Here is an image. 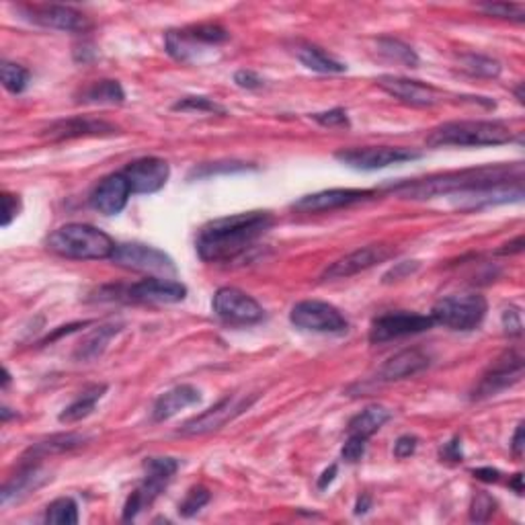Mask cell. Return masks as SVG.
<instances>
[{"label": "cell", "mask_w": 525, "mask_h": 525, "mask_svg": "<svg viewBox=\"0 0 525 525\" xmlns=\"http://www.w3.org/2000/svg\"><path fill=\"white\" fill-rule=\"evenodd\" d=\"M435 325L431 317L415 312H392L376 318L370 328V343H386V341L409 337V334H419L429 331Z\"/></svg>", "instance_id": "cell-14"}, {"label": "cell", "mask_w": 525, "mask_h": 525, "mask_svg": "<svg viewBox=\"0 0 525 525\" xmlns=\"http://www.w3.org/2000/svg\"><path fill=\"white\" fill-rule=\"evenodd\" d=\"M511 489H515L517 495H523V474H515L513 481L509 482Z\"/></svg>", "instance_id": "cell-53"}, {"label": "cell", "mask_w": 525, "mask_h": 525, "mask_svg": "<svg viewBox=\"0 0 525 525\" xmlns=\"http://www.w3.org/2000/svg\"><path fill=\"white\" fill-rule=\"evenodd\" d=\"M417 445H419V439L415 435H400L396 439V443H394V456L398 459L411 458L417 451Z\"/></svg>", "instance_id": "cell-43"}, {"label": "cell", "mask_w": 525, "mask_h": 525, "mask_svg": "<svg viewBox=\"0 0 525 525\" xmlns=\"http://www.w3.org/2000/svg\"><path fill=\"white\" fill-rule=\"evenodd\" d=\"M131 187L123 173L105 176L90 195V206L105 215H117L128 206Z\"/></svg>", "instance_id": "cell-21"}, {"label": "cell", "mask_w": 525, "mask_h": 525, "mask_svg": "<svg viewBox=\"0 0 525 525\" xmlns=\"http://www.w3.org/2000/svg\"><path fill=\"white\" fill-rule=\"evenodd\" d=\"M459 64L462 68L472 76H484V78H497L501 74V64L492 60L489 56L481 54H464L459 56Z\"/></svg>", "instance_id": "cell-35"}, {"label": "cell", "mask_w": 525, "mask_h": 525, "mask_svg": "<svg viewBox=\"0 0 525 525\" xmlns=\"http://www.w3.org/2000/svg\"><path fill=\"white\" fill-rule=\"evenodd\" d=\"M495 498H492L489 492L484 490H478L474 498H472V505H470V520L472 521H487L489 517L495 513Z\"/></svg>", "instance_id": "cell-39"}, {"label": "cell", "mask_w": 525, "mask_h": 525, "mask_svg": "<svg viewBox=\"0 0 525 525\" xmlns=\"http://www.w3.org/2000/svg\"><path fill=\"white\" fill-rule=\"evenodd\" d=\"M84 443V437L78 435V433H58V435H51L43 442L33 443L31 448L25 451L23 459H39L45 456H54V454H64V451H70L74 448H81Z\"/></svg>", "instance_id": "cell-28"}, {"label": "cell", "mask_w": 525, "mask_h": 525, "mask_svg": "<svg viewBox=\"0 0 525 525\" xmlns=\"http://www.w3.org/2000/svg\"><path fill=\"white\" fill-rule=\"evenodd\" d=\"M295 58H298L308 70L320 72V74H341V72L347 70V66L343 62H339L337 58L326 54L318 45H298V48H295Z\"/></svg>", "instance_id": "cell-30"}, {"label": "cell", "mask_w": 525, "mask_h": 525, "mask_svg": "<svg viewBox=\"0 0 525 525\" xmlns=\"http://www.w3.org/2000/svg\"><path fill=\"white\" fill-rule=\"evenodd\" d=\"M365 445H367V439H361V437H356V435H347V442L343 445V450H341V456H343L345 462L356 464V462H359L361 458H364Z\"/></svg>", "instance_id": "cell-41"}, {"label": "cell", "mask_w": 525, "mask_h": 525, "mask_svg": "<svg viewBox=\"0 0 525 525\" xmlns=\"http://www.w3.org/2000/svg\"><path fill=\"white\" fill-rule=\"evenodd\" d=\"M212 308L215 317L230 325H255L265 314L257 300L236 287H220L214 294Z\"/></svg>", "instance_id": "cell-11"}, {"label": "cell", "mask_w": 525, "mask_h": 525, "mask_svg": "<svg viewBox=\"0 0 525 525\" xmlns=\"http://www.w3.org/2000/svg\"><path fill=\"white\" fill-rule=\"evenodd\" d=\"M312 120L323 128H349V117L345 109H331L325 114H314Z\"/></svg>", "instance_id": "cell-40"}, {"label": "cell", "mask_w": 525, "mask_h": 525, "mask_svg": "<svg viewBox=\"0 0 525 525\" xmlns=\"http://www.w3.org/2000/svg\"><path fill=\"white\" fill-rule=\"evenodd\" d=\"M111 261L123 269H131V271L140 273H176L175 261L167 253L156 247L142 245V242H123V245H117L114 255H111Z\"/></svg>", "instance_id": "cell-9"}, {"label": "cell", "mask_w": 525, "mask_h": 525, "mask_svg": "<svg viewBox=\"0 0 525 525\" xmlns=\"http://www.w3.org/2000/svg\"><path fill=\"white\" fill-rule=\"evenodd\" d=\"M396 255V248L390 245H367L364 248H357L345 257H341L339 261L331 262L325 269L323 278L325 281H334V279H347L353 278L361 271H367V269L380 265V262H386Z\"/></svg>", "instance_id": "cell-12"}, {"label": "cell", "mask_w": 525, "mask_h": 525, "mask_svg": "<svg viewBox=\"0 0 525 525\" xmlns=\"http://www.w3.org/2000/svg\"><path fill=\"white\" fill-rule=\"evenodd\" d=\"M255 398L257 396H226L224 400H220L218 404H214L212 409L201 412L200 417H193L192 421H187L181 427L179 433L181 435H206V433L218 431L226 423L232 421V419L242 415V412L255 403Z\"/></svg>", "instance_id": "cell-13"}, {"label": "cell", "mask_w": 525, "mask_h": 525, "mask_svg": "<svg viewBox=\"0 0 525 525\" xmlns=\"http://www.w3.org/2000/svg\"><path fill=\"white\" fill-rule=\"evenodd\" d=\"M523 251V236H517L513 242H507V245H503L498 255H515V253H521Z\"/></svg>", "instance_id": "cell-51"}, {"label": "cell", "mask_w": 525, "mask_h": 525, "mask_svg": "<svg viewBox=\"0 0 525 525\" xmlns=\"http://www.w3.org/2000/svg\"><path fill=\"white\" fill-rule=\"evenodd\" d=\"M489 312V304L481 294H456L442 298L433 306L429 317L435 325H443L451 331H472L481 326Z\"/></svg>", "instance_id": "cell-5"}, {"label": "cell", "mask_w": 525, "mask_h": 525, "mask_svg": "<svg viewBox=\"0 0 525 525\" xmlns=\"http://www.w3.org/2000/svg\"><path fill=\"white\" fill-rule=\"evenodd\" d=\"M478 9L487 12L489 17L498 19H509V21H523L525 19V6L515 3H489V4H478Z\"/></svg>", "instance_id": "cell-36"}, {"label": "cell", "mask_w": 525, "mask_h": 525, "mask_svg": "<svg viewBox=\"0 0 525 525\" xmlns=\"http://www.w3.org/2000/svg\"><path fill=\"white\" fill-rule=\"evenodd\" d=\"M513 140L511 129L501 121L489 120H466V121H445L442 126L433 128L427 136V146H459V148H478V146H501Z\"/></svg>", "instance_id": "cell-4"}, {"label": "cell", "mask_w": 525, "mask_h": 525, "mask_svg": "<svg viewBox=\"0 0 525 525\" xmlns=\"http://www.w3.org/2000/svg\"><path fill=\"white\" fill-rule=\"evenodd\" d=\"M290 320L294 326L302 328V331H310V333H345L347 326V318L341 314L339 308H334L328 302H320V300H304L298 302L292 308L290 312Z\"/></svg>", "instance_id": "cell-8"}, {"label": "cell", "mask_w": 525, "mask_h": 525, "mask_svg": "<svg viewBox=\"0 0 525 525\" xmlns=\"http://www.w3.org/2000/svg\"><path fill=\"white\" fill-rule=\"evenodd\" d=\"M472 474H474L478 481H484V482H497L498 478H501V472L495 468H476Z\"/></svg>", "instance_id": "cell-49"}, {"label": "cell", "mask_w": 525, "mask_h": 525, "mask_svg": "<svg viewBox=\"0 0 525 525\" xmlns=\"http://www.w3.org/2000/svg\"><path fill=\"white\" fill-rule=\"evenodd\" d=\"M523 181V167L521 164H495V167H478V168H464L451 170L443 175H431L425 179L403 181L390 187V192L404 200H433V197L451 195V193H472L481 189L497 187L503 183Z\"/></svg>", "instance_id": "cell-1"}, {"label": "cell", "mask_w": 525, "mask_h": 525, "mask_svg": "<svg viewBox=\"0 0 525 525\" xmlns=\"http://www.w3.org/2000/svg\"><path fill=\"white\" fill-rule=\"evenodd\" d=\"M19 212H21V200H19V195L3 193V228L11 226V222L17 218Z\"/></svg>", "instance_id": "cell-42"}, {"label": "cell", "mask_w": 525, "mask_h": 525, "mask_svg": "<svg viewBox=\"0 0 525 525\" xmlns=\"http://www.w3.org/2000/svg\"><path fill=\"white\" fill-rule=\"evenodd\" d=\"M234 82H236V87H240V89H247V90H253V89H261L262 84V78L257 74V72H253V70H239L234 74Z\"/></svg>", "instance_id": "cell-44"}, {"label": "cell", "mask_w": 525, "mask_h": 525, "mask_svg": "<svg viewBox=\"0 0 525 525\" xmlns=\"http://www.w3.org/2000/svg\"><path fill=\"white\" fill-rule=\"evenodd\" d=\"M27 15L33 23L42 25L48 29L68 31V33H87L93 23L87 15L81 11L72 9V6L62 4H42V6H29Z\"/></svg>", "instance_id": "cell-19"}, {"label": "cell", "mask_w": 525, "mask_h": 525, "mask_svg": "<svg viewBox=\"0 0 525 525\" xmlns=\"http://www.w3.org/2000/svg\"><path fill=\"white\" fill-rule=\"evenodd\" d=\"M334 476H337V464L328 466V468L323 472V474H320V478H318V489L320 490L328 489V484H331L334 481Z\"/></svg>", "instance_id": "cell-50"}, {"label": "cell", "mask_w": 525, "mask_h": 525, "mask_svg": "<svg viewBox=\"0 0 525 525\" xmlns=\"http://www.w3.org/2000/svg\"><path fill=\"white\" fill-rule=\"evenodd\" d=\"M521 376H523V357L515 351L505 353V356L498 357L495 364H492L490 370L484 373L481 384L474 388L472 398L481 400V398L497 396L498 392L507 390L509 386L520 382Z\"/></svg>", "instance_id": "cell-15"}, {"label": "cell", "mask_w": 525, "mask_h": 525, "mask_svg": "<svg viewBox=\"0 0 525 525\" xmlns=\"http://www.w3.org/2000/svg\"><path fill=\"white\" fill-rule=\"evenodd\" d=\"M105 392H107V386L105 384H93L89 386L87 390H82L78 394V398L74 403H70L66 409L60 412V423H76V421H82V419H87L90 412L95 411V406L98 400L105 396Z\"/></svg>", "instance_id": "cell-29"}, {"label": "cell", "mask_w": 525, "mask_h": 525, "mask_svg": "<svg viewBox=\"0 0 525 525\" xmlns=\"http://www.w3.org/2000/svg\"><path fill=\"white\" fill-rule=\"evenodd\" d=\"M142 468V484L131 492L126 505H123V520L126 521L136 520V515L140 513L146 505H153L156 501V497L161 495L164 487L173 481L176 470H179V462H176L175 458H146Z\"/></svg>", "instance_id": "cell-6"}, {"label": "cell", "mask_w": 525, "mask_h": 525, "mask_svg": "<svg viewBox=\"0 0 525 525\" xmlns=\"http://www.w3.org/2000/svg\"><path fill=\"white\" fill-rule=\"evenodd\" d=\"M503 326L507 334H515V337H520L521 334V317H520V310L517 308H507V310L503 312Z\"/></svg>", "instance_id": "cell-45"}, {"label": "cell", "mask_w": 525, "mask_h": 525, "mask_svg": "<svg viewBox=\"0 0 525 525\" xmlns=\"http://www.w3.org/2000/svg\"><path fill=\"white\" fill-rule=\"evenodd\" d=\"M117 134V128L103 120H93V117H68L51 123L50 128L43 129V136L50 140L62 142V140H74V137H101V136H114Z\"/></svg>", "instance_id": "cell-22"}, {"label": "cell", "mask_w": 525, "mask_h": 525, "mask_svg": "<svg viewBox=\"0 0 525 525\" xmlns=\"http://www.w3.org/2000/svg\"><path fill=\"white\" fill-rule=\"evenodd\" d=\"M378 51L382 56L388 58V60L396 62V64H404V66H409V68H417L419 66V56L415 54V50H412L411 45L400 42V39L380 37L378 39Z\"/></svg>", "instance_id": "cell-32"}, {"label": "cell", "mask_w": 525, "mask_h": 525, "mask_svg": "<svg viewBox=\"0 0 525 525\" xmlns=\"http://www.w3.org/2000/svg\"><path fill=\"white\" fill-rule=\"evenodd\" d=\"M201 400V394L200 390L195 388V386H189V384H181V386H175L173 390L164 392L162 396L156 400L154 404V411H153V417L154 421H167V419L175 417L176 412L187 409V406H193Z\"/></svg>", "instance_id": "cell-25"}, {"label": "cell", "mask_w": 525, "mask_h": 525, "mask_svg": "<svg viewBox=\"0 0 525 525\" xmlns=\"http://www.w3.org/2000/svg\"><path fill=\"white\" fill-rule=\"evenodd\" d=\"M45 247L64 259L98 261L111 259L117 245L107 232L90 224H66L48 236Z\"/></svg>", "instance_id": "cell-3"}, {"label": "cell", "mask_w": 525, "mask_h": 525, "mask_svg": "<svg viewBox=\"0 0 525 525\" xmlns=\"http://www.w3.org/2000/svg\"><path fill=\"white\" fill-rule=\"evenodd\" d=\"M228 39L230 33L222 25L201 23L179 31H168L167 37H164V45H167V51L175 60L193 62L200 58L201 51L218 48L220 43L228 42Z\"/></svg>", "instance_id": "cell-7"}, {"label": "cell", "mask_w": 525, "mask_h": 525, "mask_svg": "<svg viewBox=\"0 0 525 525\" xmlns=\"http://www.w3.org/2000/svg\"><path fill=\"white\" fill-rule=\"evenodd\" d=\"M392 412L382 404L367 406L349 421L347 427V435H356L361 439H370L373 433H378L382 427L390 421Z\"/></svg>", "instance_id": "cell-26"}, {"label": "cell", "mask_w": 525, "mask_h": 525, "mask_svg": "<svg viewBox=\"0 0 525 525\" xmlns=\"http://www.w3.org/2000/svg\"><path fill=\"white\" fill-rule=\"evenodd\" d=\"M419 269V262L417 261H412V265L411 262H398L396 267L392 269V271H388L384 275V281H394V279H403L404 275H411L412 271H417Z\"/></svg>", "instance_id": "cell-47"}, {"label": "cell", "mask_w": 525, "mask_h": 525, "mask_svg": "<svg viewBox=\"0 0 525 525\" xmlns=\"http://www.w3.org/2000/svg\"><path fill=\"white\" fill-rule=\"evenodd\" d=\"M378 87L386 90L390 97L398 98L411 107H433L442 101V93L431 84H425L421 81H411L404 76L384 74L378 78Z\"/></svg>", "instance_id": "cell-18"}, {"label": "cell", "mask_w": 525, "mask_h": 525, "mask_svg": "<svg viewBox=\"0 0 525 525\" xmlns=\"http://www.w3.org/2000/svg\"><path fill=\"white\" fill-rule=\"evenodd\" d=\"M523 450H525V437H523V423L517 425V429L513 433V439H511V454L515 456V459L523 458Z\"/></svg>", "instance_id": "cell-48"}, {"label": "cell", "mask_w": 525, "mask_h": 525, "mask_svg": "<svg viewBox=\"0 0 525 525\" xmlns=\"http://www.w3.org/2000/svg\"><path fill=\"white\" fill-rule=\"evenodd\" d=\"M126 295L129 302H142V304H176L185 300L187 287L175 279L146 278L126 287Z\"/></svg>", "instance_id": "cell-20"}, {"label": "cell", "mask_w": 525, "mask_h": 525, "mask_svg": "<svg viewBox=\"0 0 525 525\" xmlns=\"http://www.w3.org/2000/svg\"><path fill=\"white\" fill-rule=\"evenodd\" d=\"M273 226L271 214L248 212L209 222L197 234L195 248L208 262L239 259Z\"/></svg>", "instance_id": "cell-2"}, {"label": "cell", "mask_w": 525, "mask_h": 525, "mask_svg": "<svg viewBox=\"0 0 525 525\" xmlns=\"http://www.w3.org/2000/svg\"><path fill=\"white\" fill-rule=\"evenodd\" d=\"M121 328L123 326L120 323H109L95 328V331L78 345L74 357L78 361H95L97 357H101L105 349H107V345L111 343V339L117 337V334L121 333Z\"/></svg>", "instance_id": "cell-27"}, {"label": "cell", "mask_w": 525, "mask_h": 525, "mask_svg": "<svg viewBox=\"0 0 525 525\" xmlns=\"http://www.w3.org/2000/svg\"><path fill=\"white\" fill-rule=\"evenodd\" d=\"M126 175V179L131 187V193H156L167 185L170 176V167L167 161L156 159V156H144L129 162L126 168L121 170Z\"/></svg>", "instance_id": "cell-16"}, {"label": "cell", "mask_w": 525, "mask_h": 525, "mask_svg": "<svg viewBox=\"0 0 525 525\" xmlns=\"http://www.w3.org/2000/svg\"><path fill=\"white\" fill-rule=\"evenodd\" d=\"M175 111H203V114H220L224 115L226 109L208 97H185L173 105Z\"/></svg>", "instance_id": "cell-37"}, {"label": "cell", "mask_w": 525, "mask_h": 525, "mask_svg": "<svg viewBox=\"0 0 525 525\" xmlns=\"http://www.w3.org/2000/svg\"><path fill=\"white\" fill-rule=\"evenodd\" d=\"M78 101L93 105H120L126 101V93L117 81H97L82 90Z\"/></svg>", "instance_id": "cell-31"}, {"label": "cell", "mask_w": 525, "mask_h": 525, "mask_svg": "<svg viewBox=\"0 0 525 525\" xmlns=\"http://www.w3.org/2000/svg\"><path fill=\"white\" fill-rule=\"evenodd\" d=\"M209 498H212V495H209L206 487H195L187 492L185 501L179 505V513L183 517H193L201 507H206Z\"/></svg>", "instance_id": "cell-38"}, {"label": "cell", "mask_w": 525, "mask_h": 525, "mask_svg": "<svg viewBox=\"0 0 525 525\" xmlns=\"http://www.w3.org/2000/svg\"><path fill=\"white\" fill-rule=\"evenodd\" d=\"M429 367V357L419 349H404L392 356L386 364L380 367L378 380L380 382H398L417 376Z\"/></svg>", "instance_id": "cell-24"}, {"label": "cell", "mask_w": 525, "mask_h": 525, "mask_svg": "<svg viewBox=\"0 0 525 525\" xmlns=\"http://www.w3.org/2000/svg\"><path fill=\"white\" fill-rule=\"evenodd\" d=\"M0 81L3 87L12 95H21L29 84V70L21 64L3 62L0 64Z\"/></svg>", "instance_id": "cell-34"}, {"label": "cell", "mask_w": 525, "mask_h": 525, "mask_svg": "<svg viewBox=\"0 0 525 525\" xmlns=\"http://www.w3.org/2000/svg\"><path fill=\"white\" fill-rule=\"evenodd\" d=\"M3 376H4L3 378V388H6V386L11 384V373H9V370H6V367L3 370Z\"/></svg>", "instance_id": "cell-54"}, {"label": "cell", "mask_w": 525, "mask_h": 525, "mask_svg": "<svg viewBox=\"0 0 525 525\" xmlns=\"http://www.w3.org/2000/svg\"><path fill=\"white\" fill-rule=\"evenodd\" d=\"M50 478L51 476L42 468V466H39V462H35V459H23L21 470H19L17 474L3 487V492H0V503H3V507H6V505L21 501V498L31 495V492H35L39 487H43Z\"/></svg>", "instance_id": "cell-23"}, {"label": "cell", "mask_w": 525, "mask_h": 525, "mask_svg": "<svg viewBox=\"0 0 525 525\" xmlns=\"http://www.w3.org/2000/svg\"><path fill=\"white\" fill-rule=\"evenodd\" d=\"M372 197L373 192H367V189H326V192L300 197L298 201H294L292 208L300 214H323L356 206V203L367 201Z\"/></svg>", "instance_id": "cell-17"}, {"label": "cell", "mask_w": 525, "mask_h": 525, "mask_svg": "<svg viewBox=\"0 0 525 525\" xmlns=\"http://www.w3.org/2000/svg\"><path fill=\"white\" fill-rule=\"evenodd\" d=\"M370 509H372V497L361 495L356 503V515H365Z\"/></svg>", "instance_id": "cell-52"}, {"label": "cell", "mask_w": 525, "mask_h": 525, "mask_svg": "<svg viewBox=\"0 0 525 525\" xmlns=\"http://www.w3.org/2000/svg\"><path fill=\"white\" fill-rule=\"evenodd\" d=\"M439 456H442L445 462L451 464L462 462V442H459V437H454L450 443H445L442 451H439Z\"/></svg>", "instance_id": "cell-46"}, {"label": "cell", "mask_w": 525, "mask_h": 525, "mask_svg": "<svg viewBox=\"0 0 525 525\" xmlns=\"http://www.w3.org/2000/svg\"><path fill=\"white\" fill-rule=\"evenodd\" d=\"M45 521L58 525H76L78 523V505L74 498L60 497L48 505Z\"/></svg>", "instance_id": "cell-33"}, {"label": "cell", "mask_w": 525, "mask_h": 525, "mask_svg": "<svg viewBox=\"0 0 525 525\" xmlns=\"http://www.w3.org/2000/svg\"><path fill=\"white\" fill-rule=\"evenodd\" d=\"M334 159L357 170H378L390 167V164L421 159V153L400 146H364L341 150L334 154Z\"/></svg>", "instance_id": "cell-10"}]
</instances>
